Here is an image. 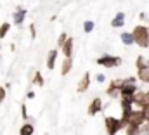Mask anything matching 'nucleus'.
Here are the masks:
<instances>
[{
  "mask_svg": "<svg viewBox=\"0 0 149 135\" xmlns=\"http://www.w3.org/2000/svg\"><path fill=\"white\" fill-rule=\"evenodd\" d=\"M134 40H135V45L141 47V49H149V26L148 24H137L134 30Z\"/></svg>",
  "mask_w": 149,
  "mask_h": 135,
  "instance_id": "obj_1",
  "label": "nucleus"
},
{
  "mask_svg": "<svg viewBox=\"0 0 149 135\" xmlns=\"http://www.w3.org/2000/svg\"><path fill=\"white\" fill-rule=\"evenodd\" d=\"M123 63V59L120 56H109V54H104L101 57L95 59V64L102 68H108V69H113V68H118L120 64Z\"/></svg>",
  "mask_w": 149,
  "mask_h": 135,
  "instance_id": "obj_2",
  "label": "nucleus"
},
{
  "mask_svg": "<svg viewBox=\"0 0 149 135\" xmlns=\"http://www.w3.org/2000/svg\"><path fill=\"white\" fill-rule=\"evenodd\" d=\"M104 127H106V134L108 135H116L120 130H123L121 120H120V118H114L111 114H108V116L104 118Z\"/></svg>",
  "mask_w": 149,
  "mask_h": 135,
  "instance_id": "obj_3",
  "label": "nucleus"
},
{
  "mask_svg": "<svg viewBox=\"0 0 149 135\" xmlns=\"http://www.w3.org/2000/svg\"><path fill=\"white\" fill-rule=\"evenodd\" d=\"M123 85V78H113L106 88V95L111 99H120V88Z\"/></svg>",
  "mask_w": 149,
  "mask_h": 135,
  "instance_id": "obj_4",
  "label": "nucleus"
},
{
  "mask_svg": "<svg viewBox=\"0 0 149 135\" xmlns=\"http://www.w3.org/2000/svg\"><path fill=\"white\" fill-rule=\"evenodd\" d=\"M104 109V102L101 97H94L90 104H88V109H87V113H88V116H95V114H99L101 111Z\"/></svg>",
  "mask_w": 149,
  "mask_h": 135,
  "instance_id": "obj_5",
  "label": "nucleus"
},
{
  "mask_svg": "<svg viewBox=\"0 0 149 135\" xmlns=\"http://www.w3.org/2000/svg\"><path fill=\"white\" fill-rule=\"evenodd\" d=\"M149 104V90H137L134 94V106L144 107Z\"/></svg>",
  "mask_w": 149,
  "mask_h": 135,
  "instance_id": "obj_6",
  "label": "nucleus"
},
{
  "mask_svg": "<svg viewBox=\"0 0 149 135\" xmlns=\"http://www.w3.org/2000/svg\"><path fill=\"white\" fill-rule=\"evenodd\" d=\"M26 14H28V10L24 9V7H16V10L12 12V24H16V26H21L23 23H24V19H26Z\"/></svg>",
  "mask_w": 149,
  "mask_h": 135,
  "instance_id": "obj_7",
  "label": "nucleus"
},
{
  "mask_svg": "<svg viewBox=\"0 0 149 135\" xmlns=\"http://www.w3.org/2000/svg\"><path fill=\"white\" fill-rule=\"evenodd\" d=\"M90 81H92V78H90V73L87 71V73L80 78V81H78V85H76V92H78V94H85V92L88 90V87H90Z\"/></svg>",
  "mask_w": 149,
  "mask_h": 135,
  "instance_id": "obj_8",
  "label": "nucleus"
},
{
  "mask_svg": "<svg viewBox=\"0 0 149 135\" xmlns=\"http://www.w3.org/2000/svg\"><path fill=\"white\" fill-rule=\"evenodd\" d=\"M57 56H59V49H50L49 54H47V61H45V66L49 71H54L56 63H57Z\"/></svg>",
  "mask_w": 149,
  "mask_h": 135,
  "instance_id": "obj_9",
  "label": "nucleus"
},
{
  "mask_svg": "<svg viewBox=\"0 0 149 135\" xmlns=\"http://www.w3.org/2000/svg\"><path fill=\"white\" fill-rule=\"evenodd\" d=\"M73 47H74V40L70 36V38L66 40V43H64L59 50L63 52V56H64V57H73Z\"/></svg>",
  "mask_w": 149,
  "mask_h": 135,
  "instance_id": "obj_10",
  "label": "nucleus"
},
{
  "mask_svg": "<svg viewBox=\"0 0 149 135\" xmlns=\"http://www.w3.org/2000/svg\"><path fill=\"white\" fill-rule=\"evenodd\" d=\"M73 69V57H64L63 63H61V74L63 76H68Z\"/></svg>",
  "mask_w": 149,
  "mask_h": 135,
  "instance_id": "obj_11",
  "label": "nucleus"
},
{
  "mask_svg": "<svg viewBox=\"0 0 149 135\" xmlns=\"http://www.w3.org/2000/svg\"><path fill=\"white\" fill-rule=\"evenodd\" d=\"M125 19H127V16H125V12H116V16L111 19V26L113 28H123V24H125Z\"/></svg>",
  "mask_w": 149,
  "mask_h": 135,
  "instance_id": "obj_12",
  "label": "nucleus"
},
{
  "mask_svg": "<svg viewBox=\"0 0 149 135\" xmlns=\"http://www.w3.org/2000/svg\"><path fill=\"white\" fill-rule=\"evenodd\" d=\"M120 40H121V43H123V45H127V47L135 45V40H134L132 31H123V33L120 35Z\"/></svg>",
  "mask_w": 149,
  "mask_h": 135,
  "instance_id": "obj_13",
  "label": "nucleus"
},
{
  "mask_svg": "<svg viewBox=\"0 0 149 135\" xmlns=\"http://www.w3.org/2000/svg\"><path fill=\"white\" fill-rule=\"evenodd\" d=\"M35 134V125L30 121H24L23 127L19 128V135H33Z\"/></svg>",
  "mask_w": 149,
  "mask_h": 135,
  "instance_id": "obj_14",
  "label": "nucleus"
},
{
  "mask_svg": "<svg viewBox=\"0 0 149 135\" xmlns=\"http://www.w3.org/2000/svg\"><path fill=\"white\" fill-rule=\"evenodd\" d=\"M123 130H125V135H141V127H139V125H132V123H128Z\"/></svg>",
  "mask_w": 149,
  "mask_h": 135,
  "instance_id": "obj_15",
  "label": "nucleus"
},
{
  "mask_svg": "<svg viewBox=\"0 0 149 135\" xmlns=\"http://www.w3.org/2000/svg\"><path fill=\"white\" fill-rule=\"evenodd\" d=\"M135 68H137V71H139V69H144V68H149V59L144 57V56H137V59H135Z\"/></svg>",
  "mask_w": 149,
  "mask_h": 135,
  "instance_id": "obj_16",
  "label": "nucleus"
},
{
  "mask_svg": "<svg viewBox=\"0 0 149 135\" xmlns=\"http://www.w3.org/2000/svg\"><path fill=\"white\" fill-rule=\"evenodd\" d=\"M137 78H139V81L148 83V85H149V68L139 69V71H137Z\"/></svg>",
  "mask_w": 149,
  "mask_h": 135,
  "instance_id": "obj_17",
  "label": "nucleus"
},
{
  "mask_svg": "<svg viewBox=\"0 0 149 135\" xmlns=\"http://www.w3.org/2000/svg\"><path fill=\"white\" fill-rule=\"evenodd\" d=\"M33 85H37V87H43L45 85V78H43V74L40 73V71H37L35 74H33Z\"/></svg>",
  "mask_w": 149,
  "mask_h": 135,
  "instance_id": "obj_18",
  "label": "nucleus"
},
{
  "mask_svg": "<svg viewBox=\"0 0 149 135\" xmlns=\"http://www.w3.org/2000/svg\"><path fill=\"white\" fill-rule=\"evenodd\" d=\"M10 28H12L10 23H2L0 24V38H5L9 35V31H10Z\"/></svg>",
  "mask_w": 149,
  "mask_h": 135,
  "instance_id": "obj_19",
  "label": "nucleus"
},
{
  "mask_svg": "<svg viewBox=\"0 0 149 135\" xmlns=\"http://www.w3.org/2000/svg\"><path fill=\"white\" fill-rule=\"evenodd\" d=\"M94 28H95V23H94V21H90V19H87V21L83 23V33L90 35L92 31H94Z\"/></svg>",
  "mask_w": 149,
  "mask_h": 135,
  "instance_id": "obj_20",
  "label": "nucleus"
},
{
  "mask_svg": "<svg viewBox=\"0 0 149 135\" xmlns=\"http://www.w3.org/2000/svg\"><path fill=\"white\" fill-rule=\"evenodd\" d=\"M68 38H70V36H68L66 31H63V33L59 35V38H57V49H61V47L66 43V40H68Z\"/></svg>",
  "mask_w": 149,
  "mask_h": 135,
  "instance_id": "obj_21",
  "label": "nucleus"
},
{
  "mask_svg": "<svg viewBox=\"0 0 149 135\" xmlns=\"http://www.w3.org/2000/svg\"><path fill=\"white\" fill-rule=\"evenodd\" d=\"M5 97H7V88L5 87H0V104H3Z\"/></svg>",
  "mask_w": 149,
  "mask_h": 135,
  "instance_id": "obj_22",
  "label": "nucleus"
},
{
  "mask_svg": "<svg viewBox=\"0 0 149 135\" xmlns=\"http://www.w3.org/2000/svg\"><path fill=\"white\" fill-rule=\"evenodd\" d=\"M141 135H149V123L148 121L144 125H141Z\"/></svg>",
  "mask_w": 149,
  "mask_h": 135,
  "instance_id": "obj_23",
  "label": "nucleus"
},
{
  "mask_svg": "<svg viewBox=\"0 0 149 135\" xmlns=\"http://www.w3.org/2000/svg\"><path fill=\"white\" fill-rule=\"evenodd\" d=\"M21 116H23V120H30V116H28V109H26V104L21 106Z\"/></svg>",
  "mask_w": 149,
  "mask_h": 135,
  "instance_id": "obj_24",
  "label": "nucleus"
},
{
  "mask_svg": "<svg viewBox=\"0 0 149 135\" xmlns=\"http://www.w3.org/2000/svg\"><path fill=\"white\" fill-rule=\"evenodd\" d=\"M142 109V113H144V118H146V121L149 123V104L148 106H144V107H141Z\"/></svg>",
  "mask_w": 149,
  "mask_h": 135,
  "instance_id": "obj_25",
  "label": "nucleus"
},
{
  "mask_svg": "<svg viewBox=\"0 0 149 135\" xmlns=\"http://www.w3.org/2000/svg\"><path fill=\"white\" fill-rule=\"evenodd\" d=\"M95 80H97V83H104L106 81V74L99 73V74H95Z\"/></svg>",
  "mask_w": 149,
  "mask_h": 135,
  "instance_id": "obj_26",
  "label": "nucleus"
},
{
  "mask_svg": "<svg viewBox=\"0 0 149 135\" xmlns=\"http://www.w3.org/2000/svg\"><path fill=\"white\" fill-rule=\"evenodd\" d=\"M30 35H31V38L37 36V28H35V24H30Z\"/></svg>",
  "mask_w": 149,
  "mask_h": 135,
  "instance_id": "obj_27",
  "label": "nucleus"
},
{
  "mask_svg": "<svg viewBox=\"0 0 149 135\" xmlns=\"http://www.w3.org/2000/svg\"><path fill=\"white\" fill-rule=\"evenodd\" d=\"M139 19H141V21H146V23H149V16L146 14V12H141V14H139Z\"/></svg>",
  "mask_w": 149,
  "mask_h": 135,
  "instance_id": "obj_28",
  "label": "nucleus"
},
{
  "mask_svg": "<svg viewBox=\"0 0 149 135\" xmlns=\"http://www.w3.org/2000/svg\"><path fill=\"white\" fill-rule=\"evenodd\" d=\"M26 97H28V99H35V92H33V90H28Z\"/></svg>",
  "mask_w": 149,
  "mask_h": 135,
  "instance_id": "obj_29",
  "label": "nucleus"
},
{
  "mask_svg": "<svg viewBox=\"0 0 149 135\" xmlns=\"http://www.w3.org/2000/svg\"><path fill=\"white\" fill-rule=\"evenodd\" d=\"M0 50H2V45H0Z\"/></svg>",
  "mask_w": 149,
  "mask_h": 135,
  "instance_id": "obj_30",
  "label": "nucleus"
},
{
  "mask_svg": "<svg viewBox=\"0 0 149 135\" xmlns=\"http://www.w3.org/2000/svg\"><path fill=\"white\" fill-rule=\"evenodd\" d=\"M43 135H49V134H43Z\"/></svg>",
  "mask_w": 149,
  "mask_h": 135,
  "instance_id": "obj_31",
  "label": "nucleus"
}]
</instances>
